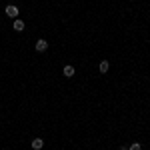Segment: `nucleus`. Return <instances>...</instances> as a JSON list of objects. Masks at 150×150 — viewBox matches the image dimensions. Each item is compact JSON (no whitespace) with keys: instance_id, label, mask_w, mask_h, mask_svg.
<instances>
[{"instance_id":"1","label":"nucleus","mask_w":150,"mask_h":150,"mask_svg":"<svg viewBox=\"0 0 150 150\" xmlns=\"http://www.w3.org/2000/svg\"><path fill=\"white\" fill-rule=\"evenodd\" d=\"M6 16H10V18H18V6H14V4H8L6 6Z\"/></svg>"},{"instance_id":"2","label":"nucleus","mask_w":150,"mask_h":150,"mask_svg":"<svg viewBox=\"0 0 150 150\" xmlns=\"http://www.w3.org/2000/svg\"><path fill=\"white\" fill-rule=\"evenodd\" d=\"M46 48H48V42L44 40V38H40V40H36V50H38V52H44Z\"/></svg>"},{"instance_id":"3","label":"nucleus","mask_w":150,"mask_h":150,"mask_svg":"<svg viewBox=\"0 0 150 150\" xmlns=\"http://www.w3.org/2000/svg\"><path fill=\"white\" fill-rule=\"evenodd\" d=\"M12 28H14L16 32H22V30H24V22L20 20V18H16V20H14V24H12Z\"/></svg>"},{"instance_id":"4","label":"nucleus","mask_w":150,"mask_h":150,"mask_svg":"<svg viewBox=\"0 0 150 150\" xmlns=\"http://www.w3.org/2000/svg\"><path fill=\"white\" fill-rule=\"evenodd\" d=\"M108 68H110V62H108V60H102V62L98 64V70H100L102 74H106V72H108Z\"/></svg>"},{"instance_id":"5","label":"nucleus","mask_w":150,"mask_h":150,"mask_svg":"<svg viewBox=\"0 0 150 150\" xmlns=\"http://www.w3.org/2000/svg\"><path fill=\"white\" fill-rule=\"evenodd\" d=\"M42 146H44V140H42V138H34V140H32V148H34V150H40Z\"/></svg>"},{"instance_id":"6","label":"nucleus","mask_w":150,"mask_h":150,"mask_svg":"<svg viewBox=\"0 0 150 150\" xmlns=\"http://www.w3.org/2000/svg\"><path fill=\"white\" fill-rule=\"evenodd\" d=\"M64 76H66V78H72V76H74V66H64Z\"/></svg>"},{"instance_id":"7","label":"nucleus","mask_w":150,"mask_h":150,"mask_svg":"<svg viewBox=\"0 0 150 150\" xmlns=\"http://www.w3.org/2000/svg\"><path fill=\"white\" fill-rule=\"evenodd\" d=\"M128 150H142V146H140L138 142H134V144H130V148Z\"/></svg>"}]
</instances>
